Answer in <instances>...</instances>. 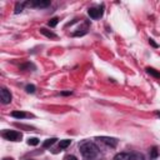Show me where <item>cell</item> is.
<instances>
[{
	"mask_svg": "<svg viewBox=\"0 0 160 160\" xmlns=\"http://www.w3.org/2000/svg\"><path fill=\"white\" fill-rule=\"evenodd\" d=\"M79 150L81 152V155L88 159V160H91L94 159L98 154H99V148L92 142V141H89V140H84L79 144Z\"/></svg>",
	"mask_w": 160,
	"mask_h": 160,
	"instance_id": "obj_1",
	"label": "cell"
},
{
	"mask_svg": "<svg viewBox=\"0 0 160 160\" xmlns=\"http://www.w3.org/2000/svg\"><path fill=\"white\" fill-rule=\"evenodd\" d=\"M2 138L6 140H10V141H20L22 135H21V132H19L16 130H5V131H2Z\"/></svg>",
	"mask_w": 160,
	"mask_h": 160,
	"instance_id": "obj_2",
	"label": "cell"
},
{
	"mask_svg": "<svg viewBox=\"0 0 160 160\" xmlns=\"http://www.w3.org/2000/svg\"><path fill=\"white\" fill-rule=\"evenodd\" d=\"M104 6H96V8H90L89 10H88V14H89V16L91 18V19H99L101 15H102V12H104Z\"/></svg>",
	"mask_w": 160,
	"mask_h": 160,
	"instance_id": "obj_3",
	"label": "cell"
},
{
	"mask_svg": "<svg viewBox=\"0 0 160 160\" xmlns=\"http://www.w3.org/2000/svg\"><path fill=\"white\" fill-rule=\"evenodd\" d=\"M0 99L2 104H9L11 101V94L6 88H1L0 89Z\"/></svg>",
	"mask_w": 160,
	"mask_h": 160,
	"instance_id": "obj_4",
	"label": "cell"
},
{
	"mask_svg": "<svg viewBox=\"0 0 160 160\" xmlns=\"http://www.w3.org/2000/svg\"><path fill=\"white\" fill-rule=\"evenodd\" d=\"M98 140H100L101 142H104V144H106L108 146H111V148H115L116 144H118V140L116 139L109 138V136H100V138H98Z\"/></svg>",
	"mask_w": 160,
	"mask_h": 160,
	"instance_id": "obj_5",
	"label": "cell"
},
{
	"mask_svg": "<svg viewBox=\"0 0 160 160\" xmlns=\"http://www.w3.org/2000/svg\"><path fill=\"white\" fill-rule=\"evenodd\" d=\"M11 116L15 118V119H25V118H30L31 115L30 114H26L24 111H12L11 112Z\"/></svg>",
	"mask_w": 160,
	"mask_h": 160,
	"instance_id": "obj_6",
	"label": "cell"
},
{
	"mask_svg": "<svg viewBox=\"0 0 160 160\" xmlns=\"http://www.w3.org/2000/svg\"><path fill=\"white\" fill-rule=\"evenodd\" d=\"M32 6H36V8H46L50 5V1H41V0H35L31 2Z\"/></svg>",
	"mask_w": 160,
	"mask_h": 160,
	"instance_id": "obj_7",
	"label": "cell"
},
{
	"mask_svg": "<svg viewBox=\"0 0 160 160\" xmlns=\"http://www.w3.org/2000/svg\"><path fill=\"white\" fill-rule=\"evenodd\" d=\"M40 32H41L42 35L50 38V39H56V34H54L52 31H50V30H48V29H45V28H40Z\"/></svg>",
	"mask_w": 160,
	"mask_h": 160,
	"instance_id": "obj_8",
	"label": "cell"
},
{
	"mask_svg": "<svg viewBox=\"0 0 160 160\" xmlns=\"http://www.w3.org/2000/svg\"><path fill=\"white\" fill-rule=\"evenodd\" d=\"M70 144H71V140H69V139L60 140V142H59V150H64V149H66Z\"/></svg>",
	"mask_w": 160,
	"mask_h": 160,
	"instance_id": "obj_9",
	"label": "cell"
},
{
	"mask_svg": "<svg viewBox=\"0 0 160 160\" xmlns=\"http://www.w3.org/2000/svg\"><path fill=\"white\" fill-rule=\"evenodd\" d=\"M130 155L128 152H119L114 156V160H129Z\"/></svg>",
	"mask_w": 160,
	"mask_h": 160,
	"instance_id": "obj_10",
	"label": "cell"
},
{
	"mask_svg": "<svg viewBox=\"0 0 160 160\" xmlns=\"http://www.w3.org/2000/svg\"><path fill=\"white\" fill-rule=\"evenodd\" d=\"M56 138H50V139H46L44 142H42V148H49V146H51V145H54L55 142H56Z\"/></svg>",
	"mask_w": 160,
	"mask_h": 160,
	"instance_id": "obj_11",
	"label": "cell"
},
{
	"mask_svg": "<svg viewBox=\"0 0 160 160\" xmlns=\"http://www.w3.org/2000/svg\"><path fill=\"white\" fill-rule=\"evenodd\" d=\"M129 160H145V158H144V155L140 154V152H134V154L130 155Z\"/></svg>",
	"mask_w": 160,
	"mask_h": 160,
	"instance_id": "obj_12",
	"label": "cell"
},
{
	"mask_svg": "<svg viewBox=\"0 0 160 160\" xmlns=\"http://www.w3.org/2000/svg\"><path fill=\"white\" fill-rule=\"evenodd\" d=\"M158 149L154 146V148H151L150 149V159H155V158H158Z\"/></svg>",
	"mask_w": 160,
	"mask_h": 160,
	"instance_id": "obj_13",
	"label": "cell"
},
{
	"mask_svg": "<svg viewBox=\"0 0 160 160\" xmlns=\"http://www.w3.org/2000/svg\"><path fill=\"white\" fill-rule=\"evenodd\" d=\"M28 144L35 146V145L39 144V139H38V138H29V139H28Z\"/></svg>",
	"mask_w": 160,
	"mask_h": 160,
	"instance_id": "obj_14",
	"label": "cell"
},
{
	"mask_svg": "<svg viewBox=\"0 0 160 160\" xmlns=\"http://www.w3.org/2000/svg\"><path fill=\"white\" fill-rule=\"evenodd\" d=\"M58 21H59V19H58V18H52V19H50V20H49L48 25H49L50 28H54V26H56Z\"/></svg>",
	"mask_w": 160,
	"mask_h": 160,
	"instance_id": "obj_15",
	"label": "cell"
},
{
	"mask_svg": "<svg viewBox=\"0 0 160 160\" xmlns=\"http://www.w3.org/2000/svg\"><path fill=\"white\" fill-rule=\"evenodd\" d=\"M146 71H148L149 74H151V75L156 76V78H160V72L155 71V69H152V68H148V69H146Z\"/></svg>",
	"mask_w": 160,
	"mask_h": 160,
	"instance_id": "obj_16",
	"label": "cell"
},
{
	"mask_svg": "<svg viewBox=\"0 0 160 160\" xmlns=\"http://www.w3.org/2000/svg\"><path fill=\"white\" fill-rule=\"evenodd\" d=\"M25 90H26V92H30V94H32V92H35V85H32V84H29V85H26Z\"/></svg>",
	"mask_w": 160,
	"mask_h": 160,
	"instance_id": "obj_17",
	"label": "cell"
},
{
	"mask_svg": "<svg viewBox=\"0 0 160 160\" xmlns=\"http://www.w3.org/2000/svg\"><path fill=\"white\" fill-rule=\"evenodd\" d=\"M22 6H24V4H16V6H15V14L21 12L22 11Z\"/></svg>",
	"mask_w": 160,
	"mask_h": 160,
	"instance_id": "obj_18",
	"label": "cell"
},
{
	"mask_svg": "<svg viewBox=\"0 0 160 160\" xmlns=\"http://www.w3.org/2000/svg\"><path fill=\"white\" fill-rule=\"evenodd\" d=\"M65 160H78V159H76L74 155H69V156L65 158Z\"/></svg>",
	"mask_w": 160,
	"mask_h": 160,
	"instance_id": "obj_19",
	"label": "cell"
},
{
	"mask_svg": "<svg viewBox=\"0 0 160 160\" xmlns=\"http://www.w3.org/2000/svg\"><path fill=\"white\" fill-rule=\"evenodd\" d=\"M149 42H150V44H151V45H152V46H155V48H158V44H155V42H154V40H152V39H150V40H149Z\"/></svg>",
	"mask_w": 160,
	"mask_h": 160,
	"instance_id": "obj_20",
	"label": "cell"
},
{
	"mask_svg": "<svg viewBox=\"0 0 160 160\" xmlns=\"http://www.w3.org/2000/svg\"><path fill=\"white\" fill-rule=\"evenodd\" d=\"M71 94H72L71 91H62L61 92V95H71Z\"/></svg>",
	"mask_w": 160,
	"mask_h": 160,
	"instance_id": "obj_21",
	"label": "cell"
},
{
	"mask_svg": "<svg viewBox=\"0 0 160 160\" xmlns=\"http://www.w3.org/2000/svg\"><path fill=\"white\" fill-rule=\"evenodd\" d=\"M4 160H11V159H4Z\"/></svg>",
	"mask_w": 160,
	"mask_h": 160,
	"instance_id": "obj_22",
	"label": "cell"
}]
</instances>
